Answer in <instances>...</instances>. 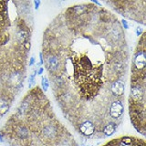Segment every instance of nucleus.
Masks as SVG:
<instances>
[{"instance_id":"obj_1","label":"nucleus","mask_w":146,"mask_h":146,"mask_svg":"<svg viewBox=\"0 0 146 146\" xmlns=\"http://www.w3.org/2000/svg\"><path fill=\"white\" fill-rule=\"evenodd\" d=\"M45 58V65L46 68L48 70L49 75L59 74L63 71H65V65L62 61V58L58 55L50 50L49 48L44 49L43 52Z\"/></svg>"},{"instance_id":"obj_2","label":"nucleus","mask_w":146,"mask_h":146,"mask_svg":"<svg viewBox=\"0 0 146 146\" xmlns=\"http://www.w3.org/2000/svg\"><path fill=\"white\" fill-rule=\"evenodd\" d=\"M40 135L46 141H56L60 137L59 124L52 121H48L40 128Z\"/></svg>"},{"instance_id":"obj_3","label":"nucleus","mask_w":146,"mask_h":146,"mask_svg":"<svg viewBox=\"0 0 146 146\" xmlns=\"http://www.w3.org/2000/svg\"><path fill=\"white\" fill-rule=\"evenodd\" d=\"M145 84H131L130 90V102H145Z\"/></svg>"},{"instance_id":"obj_4","label":"nucleus","mask_w":146,"mask_h":146,"mask_svg":"<svg viewBox=\"0 0 146 146\" xmlns=\"http://www.w3.org/2000/svg\"><path fill=\"white\" fill-rule=\"evenodd\" d=\"M49 76H50V80H51L53 91L56 94L67 89V80L64 75L59 73V74H53Z\"/></svg>"},{"instance_id":"obj_5","label":"nucleus","mask_w":146,"mask_h":146,"mask_svg":"<svg viewBox=\"0 0 146 146\" xmlns=\"http://www.w3.org/2000/svg\"><path fill=\"white\" fill-rule=\"evenodd\" d=\"M124 112V105L120 99H117L111 103L109 108V114L113 120H119Z\"/></svg>"},{"instance_id":"obj_6","label":"nucleus","mask_w":146,"mask_h":146,"mask_svg":"<svg viewBox=\"0 0 146 146\" xmlns=\"http://www.w3.org/2000/svg\"><path fill=\"white\" fill-rule=\"evenodd\" d=\"M14 133L17 139L21 141L29 140L30 137V130L24 123H16V125H14Z\"/></svg>"},{"instance_id":"obj_7","label":"nucleus","mask_w":146,"mask_h":146,"mask_svg":"<svg viewBox=\"0 0 146 146\" xmlns=\"http://www.w3.org/2000/svg\"><path fill=\"white\" fill-rule=\"evenodd\" d=\"M96 131L95 123L90 120H85L79 124V131L85 137H90L94 134Z\"/></svg>"},{"instance_id":"obj_8","label":"nucleus","mask_w":146,"mask_h":146,"mask_svg":"<svg viewBox=\"0 0 146 146\" xmlns=\"http://www.w3.org/2000/svg\"><path fill=\"white\" fill-rule=\"evenodd\" d=\"M125 91V84L120 80L111 81V92L114 97L121 98Z\"/></svg>"},{"instance_id":"obj_9","label":"nucleus","mask_w":146,"mask_h":146,"mask_svg":"<svg viewBox=\"0 0 146 146\" xmlns=\"http://www.w3.org/2000/svg\"><path fill=\"white\" fill-rule=\"evenodd\" d=\"M118 128V123L115 121H109L107 124L103 125L102 132L105 137H111L116 132Z\"/></svg>"},{"instance_id":"obj_10","label":"nucleus","mask_w":146,"mask_h":146,"mask_svg":"<svg viewBox=\"0 0 146 146\" xmlns=\"http://www.w3.org/2000/svg\"><path fill=\"white\" fill-rule=\"evenodd\" d=\"M10 100H8V96H1L0 97V118L5 115L10 107Z\"/></svg>"},{"instance_id":"obj_11","label":"nucleus","mask_w":146,"mask_h":146,"mask_svg":"<svg viewBox=\"0 0 146 146\" xmlns=\"http://www.w3.org/2000/svg\"><path fill=\"white\" fill-rule=\"evenodd\" d=\"M41 87H42V90L44 92H47L49 88V80L47 76H44L41 79Z\"/></svg>"},{"instance_id":"obj_12","label":"nucleus","mask_w":146,"mask_h":146,"mask_svg":"<svg viewBox=\"0 0 146 146\" xmlns=\"http://www.w3.org/2000/svg\"><path fill=\"white\" fill-rule=\"evenodd\" d=\"M117 146H131V143H126L124 141H122L121 139L117 140Z\"/></svg>"},{"instance_id":"obj_13","label":"nucleus","mask_w":146,"mask_h":146,"mask_svg":"<svg viewBox=\"0 0 146 146\" xmlns=\"http://www.w3.org/2000/svg\"><path fill=\"white\" fill-rule=\"evenodd\" d=\"M40 4H41V0H34V6H35V9H38L40 7Z\"/></svg>"},{"instance_id":"obj_14","label":"nucleus","mask_w":146,"mask_h":146,"mask_svg":"<svg viewBox=\"0 0 146 146\" xmlns=\"http://www.w3.org/2000/svg\"><path fill=\"white\" fill-rule=\"evenodd\" d=\"M104 146H117V140L111 141H110V143H106Z\"/></svg>"},{"instance_id":"obj_15","label":"nucleus","mask_w":146,"mask_h":146,"mask_svg":"<svg viewBox=\"0 0 146 146\" xmlns=\"http://www.w3.org/2000/svg\"><path fill=\"white\" fill-rule=\"evenodd\" d=\"M121 24H122V27H124V29H129V25H128V22L124 19L121 20Z\"/></svg>"},{"instance_id":"obj_16","label":"nucleus","mask_w":146,"mask_h":146,"mask_svg":"<svg viewBox=\"0 0 146 146\" xmlns=\"http://www.w3.org/2000/svg\"><path fill=\"white\" fill-rule=\"evenodd\" d=\"M141 33H143V29L138 27H137V29H136V35L139 36H141Z\"/></svg>"},{"instance_id":"obj_17","label":"nucleus","mask_w":146,"mask_h":146,"mask_svg":"<svg viewBox=\"0 0 146 146\" xmlns=\"http://www.w3.org/2000/svg\"><path fill=\"white\" fill-rule=\"evenodd\" d=\"M39 58H40L39 64H40V65H43V64H44V60H43V53L42 52L39 53Z\"/></svg>"},{"instance_id":"obj_18","label":"nucleus","mask_w":146,"mask_h":146,"mask_svg":"<svg viewBox=\"0 0 146 146\" xmlns=\"http://www.w3.org/2000/svg\"><path fill=\"white\" fill-rule=\"evenodd\" d=\"M35 64V58L34 57H31L30 59H29V67L33 66Z\"/></svg>"},{"instance_id":"obj_19","label":"nucleus","mask_w":146,"mask_h":146,"mask_svg":"<svg viewBox=\"0 0 146 146\" xmlns=\"http://www.w3.org/2000/svg\"><path fill=\"white\" fill-rule=\"evenodd\" d=\"M44 71V68H39L38 70V75H42Z\"/></svg>"},{"instance_id":"obj_20","label":"nucleus","mask_w":146,"mask_h":146,"mask_svg":"<svg viewBox=\"0 0 146 146\" xmlns=\"http://www.w3.org/2000/svg\"><path fill=\"white\" fill-rule=\"evenodd\" d=\"M91 1H92L94 4H96V5H97V6L98 7H102V4H100L99 1H98V0H91Z\"/></svg>"},{"instance_id":"obj_21","label":"nucleus","mask_w":146,"mask_h":146,"mask_svg":"<svg viewBox=\"0 0 146 146\" xmlns=\"http://www.w3.org/2000/svg\"><path fill=\"white\" fill-rule=\"evenodd\" d=\"M20 2H27V0H20Z\"/></svg>"},{"instance_id":"obj_22","label":"nucleus","mask_w":146,"mask_h":146,"mask_svg":"<svg viewBox=\"0 0 146 146\" xmlns=\"http://www.w3.org/2000/svg\"><path fill=\"white\" fill-rule=\"evenodd\" d=\"M1 138H2V135H1V132H0V140H1Z\"/></svg>"},{"instance_id":"obj_23","label":"nucleus","mask_w":146,"mask_h":146,"mask_svg":"<svg viewBox=\"0 0 146 146\" xmlns=\"http://www.w3.org/2000/svg\"><path fill=\"white\" fill-rule=\"evenodd\" d=\"M87 146H93V145H91V144H88V145H87Z\"/></svg>"}]
</instances>
